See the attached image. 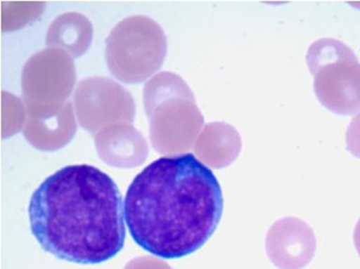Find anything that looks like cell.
<instances>
[{
	"label": "cell",
	"mask_w": 360,
	"mask_h": 269,
	"mask_svg": "<svg viewBox=\"0 0 360 269\" xmlns=\"http://www.w3.org/2000/svg\"><path fill=\"white\" fill-rule=\"evenodd\" d=\"M222 213L219 182L193 154L153 161L134 178L124 198L133 240L162 259H179L201 249Z\"/></svg>",
	"instance_id": "6da1fadb"
},
{
	"label": "cell",
	"mask_w": 360,
	"mask_h": 269,
	"mask_svg": "<svg viewBox=\"0 0 360 269\" xmlns=\"http://www.w3.org/2000/svg\"><path fill=\"white\" fill-rule=\"evenodd\" d=\"M29 219L40 247L71 263L109 261L126 241L122 192L92 165H69L46 178L32 195Z\"/></svg>",
	"instance_id": "7a4b0ae2"
},
{
	"label": "cell",
	"mask_w": 360,
	"mask_h": 269,
	"mask_svg": "<svg viewBox=\"0 0 360 269\" xmlns=\"http://www.w3.org/2000/svg\"><path fill=\"white\" fill-rule=\"evenodd\" d=\"M307 63L323 107L340 115L360 111V63L348 46L332 38L317 40L309 48Z\"/></svg>",
	"instance_id": "3957f363"
},
{
	"label": "cell",
	"mask_w": 360,
	"mask_h": 269,
	"mask_svg": "<svg viewBox=\"0 0 360 269\" xmlns=\"http://www.w3.org/2000/svg\"><path fill=\"white\" fill-rule=\"evenodd\" d=\"M316 249L314 230L300 218H283L266 234V255L279 269L306 268L314 258Z\"/></svg>",
	"instance_id": "277c9868"
},
{
	"label": "cell",
	"mask_w": 360,
	"mask_h": 269,
	"mask_svg": "<svg viewBox=\"0 0 360 269\" xmlns=\"http://www.w3.org/2000/svg\"><path fill=\"white\" fill-rule=\"evenodd\" d=\"M346 141L349 152L360 159V113L351 122L347 130Z\"/></svg>",
	"instance_id": "5b68a950"
},
{
	"label": "cell",
	"mask_w": 360,
	"mask_h": 269,
	"mask_svg": "<svg viewBox=\"0 0 360 269\" xmlns=\"http://www.w3.org/2000/svg\"><path fill=\"white\" fill-rule=\"evenodd\" d=\"M124 269H174L171 268L167 262L158 258L143 256L137 257L128 262Z\"/></svg>",
	"instance_id": "8992f818"
},
{
	"label": "cell",
	"mask_w": 360,
	"mask_h": 269,
	"mask_svg": "<svg viewBox=\"0 0 360 269\" xmlns=\"http://www.w3.org/2000/svg\"><path fill=\"white\" fill-rule=\"evenodd\" d=\"M353 239H354L355 249H356L357 253H359L360 257V219L359 222H357L356 226H355L354 237H353Z\"/></svg>",
	"instance_id": "52a82bcc"
}]
</instances>
